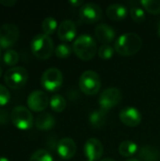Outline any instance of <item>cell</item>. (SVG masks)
Here are the masks:
<instances>
[{
  "label": "cell",
  "instance_id": "16",
  "mask_svg": "<svg viewBox=\"0 0 160 161\" xmlns=\"http://www.w3.org/2000/svg\"><path fill=\"white\" fill-rule=\"evenodd\" d=\"M95 36L103 44H108L114 41L116 32L110 25L107 24H99L95 27Z\"/></svg>",
  "mask_w": 160,
  "mask_h": 161
},
{
  "label": "cell",
  "instance_id": "1",
  "mask_svg": "<svg viewBox=\"0 0 160 161\" xmlns=\"http://www.w3.org/2000/svg\"><path fill=\"white\" fill-rule=\"evenodd\" d=\"M142 46V39L137 33L129 32L121 35L114 43V50L117 54L124 57L137 54Z\"/></svg>",
  "mask_w": 160,
  "mask_h": 161
},
{
  "label": "cell",
  "instance_id": "22",
  "mask_svg": "<svg viewBox=\"0 0 160 161\" xmlns=\"http://www.w3.org/2000/svg\"><path fill=\"white\" fill-rule=\"evenodd\" d=\"M50 107L55 112H62L66 108V100L60 94H55L50 99Z\"/></svg>",
  "mask_w": 160,
  "mask_h": 161
},
{
  "label": "cell",
  "instance_id": "28",
  "mask_svg": "<svg viewBox=\"0 0 160 161\" xmlns=\"http://www.w3.org/2000/svg\"><path fill=\"white\" fill-rule=\"evenodd\" d=\"M114 48L109 45V44H102L99 49H98V56L101 59L103 60H108V59H110L113 55H114Z\"/></svg>",
  "mask_w": 160,
  "mask_h": 161
},
{
  "label": "cell",
  "instance_id": "4",
  "mask_svg": "<svg viewBox=\"0 0 160 161\" xmlns=\"http://www.w3.org/2000/svg\"><path fill=\"white\" fill-rule=\"evenodd\" d=\"M80 91L86 95H95L101 88V79L99 75L91 70L84 72L78 81Z\"/></svg>",
  "mask_w": 160,
  "mask_h": 161
},
{
  "label": "cell",
  "instance_id": "12",
  "mask_svg": "<svg viewBox=\"0 0 160 161\" xmlns=\"http://www.w3.org/2000/svg\"><path fill=\"white\" fill-rule=\"evenodd\" d=\"M120 121L126 126L136 127L139 125L142 120L141 113L139 109L134 107H126L124 108L119 114Z\"/></svg>",
  "mask_w": 160,
  "mask_h": 161
},
{
  "label": "cell",
  "instance_id": "21",
  "mask_svg": "<svg viewBox=\"0 0 160 161\" xmlns=\"http://www.w3.org/2000/svg\"><path fill=\"white\" fill-rule=\"evenodd\" d=\"M119 154L124 158H130L138 151V145L132 141H124L119 145Z\"/></svg>",
  "mask_w": 160,
  "mask_h": 161
},
{
  "label": "cell",
  "instance_id": "38",
  "mask_svg": "<svg viewBox=\"0 0 160 161\" xmlns=\"http://www.w3.org/2000/svg\"><path fill=\"white\" fill-rule=\"evenodd\" d=\"M2 74H3V69H2V67L0 66V76L2 75Z\"/></svg>",
  "mask_w": 160,
  "mask_h": 161
},
{
  "label": "cell",
  "instance_id": "18",
  "mask_svg": "<svg viewBox=\"0 0 160 161\" xmlns=\"http://www.w3.org/2000/svg\"><path fill=\"white\" fill-rule=\"evenodd\" d=\"M55 124H56V120L54 116L47 112L41 113L35 120V126L41 131H48L52 129Z\"/></svg>",
  "mask_w": 160,
  "mask_h": 161
},
{
  "label": "cell",
  "instance_id": "20",
  "mask_svg": "<svg viewBox=\"0 0 160 161\" xmlns=\"http://www.w3.org/2000/svg\"><path fill=\"white\" fill-rule=\"evenodd\" d=\"M107 113L103 109H97L92 111L89 116L90 125L94 128H101L107 122Z\"/></svg>",
  "mask_w": 160,
  "mask_h": 161
},
{
  "label": "cell",
  "instance_id": "39",
  "mask_svg": "<svg viewBox=\"0 0 160 161\" xmlns=\"http://www.w3.org/2000/svg\"><path fill=\"white\" fill-rule=\"evenodd\" d=\"M0 58H1V49H0Z\"/></svg>",
  "mask_w": 160,
  "mask_h": 161
},
{
  "label": "cell",
  "instance_id": "7",
  "mask_svg": "<svg viewBox=\"0 0 160 161\" xmlns=\"http://www.w3.org/2000/svg\"><path fill=\"white\" fill-rule=\"evenodd\" d=\"M63 83V75L58 68H49L43 72L41 77V87L50 92H57L60 89Z\"/></svg>",
  "mask_w": 160,
  "mask_h": 161
},
{
  "label": "cell",
  "instance_id": "24",
  "mask_svg": "<svg viewBox=\"0 0 160 161\" xmlns=\"http://www.w3.org/2000/svg\"><path fill=\"white\" fill-rule=\"evenodd\" d=\"M141 4L149 13L154 15L160 13V0H142Z\"/></svg>",
  "mask_w": 160,
  "mask_h": 161
},
{
  "label": "cell",
  "instance_id": "8",
  "mask_svg": "<svg viewBox=\"0 0 160 161\" xmlns=\"http://www.w3.org/2000/svg\"><path fill=\"white\" fill-rule=\"evenodd\" d=\"M19 29L16 25L7 23L0 26V47L3 49H10L19 39Z\"/></svg>",
  "mask_w": 160,
  "mask_h": 161
},
{
  "label": "cell",
  "instance_id": "15",
  "mask_svg": "<svg viewBox=\"0 0 160 161\" xmlns=\"http://www.w3.org/2000/svg\"><path fill=\"white\" fill-rule=\"evenodd\" d=\"M76 32L75 24L71 20H64L58 25V37L65 42H70L75 39Z\"/></svg>",
  "mask_w": 160,
  "mask_h": 161
},
{
  "label": "cell",
  "instance_id": "30",
  "mask_svg": "<svg viewBox=\"0 0 160 161\" xmlns=\"http://www.w3.org/2000/svg\"><path fill=\"white\" fill-rule=\"evenodd\" d=\"M10 101V92L3 85L0 84V108L8 105Z\"/></svg>",
  "mask_w": 160,
  "mask_h": 161
},
{
  "label": "cell",
  "instance_id": "26",
  "mask_svg": "<svg viewBox=\"0 0 160 161\" xmlns=\"http://www.w3.org/2000/svg\"><path fill=\"white\" fill-rule=\"evenodd\" d=\"M73 52V47L67 43H60L55 48V55L58 58H67L71 56Z\"/></svg>",
  "mask_w": 160,
  "mask_h": 161
},
{
  "label": "cell",
  "instance_id": "23",
  "mask_svg": "<svg viewBox=\"0 0 160 161\" xmlns=\"http://www.w3.org/2000/svg\"><path fill=\"white\" fill-rule=\"evenodd\" d=\"M58 22L53 17H46L41 23V29L43 34L45 35H52L58 29Z\"/></svg>",
  "mask_w": 160,
  "mask_h": 161
},
{
  "label": "cell",
  "instance_id": "27",
  "mask_svg": "<svg viewBox=\"0 0 160 161\" xmlns=\"http://www.w3.org/2000/svg\"><path fill=\"white\" fill-rule=\"evenodd\" d=\"M29 161H54V159L48 151L44 149H39L32 154Z\"/></svg>",
  "mask_w": 160,
  "mask_h": 161
},
{
  "label": "cell",
  "instance_id": "34",
  "mask_svg": "<svg viewBox=\"0 0 160 161\" xmlns=\"http://www.w3.org/2000/svg\"><path fill=\"white\" fill-rule=\"evenodd\" d=\"M100 161H116V160H114V159H112V158H106L101 159Z\"/></svg>",
  "mask_w": 160,
  "mask_h": 161
},
{
  "label": "cell",
  "instance_id": "36",
  "mask_svg": "<svg viewBox=\"0 0 160 161\" xmlns=\"http://www.w3.org/2000/svg\"><path fill=\"white\" fill-rule=\"evenodd\" d=\"M157 35H158V37L160 38V23L158 24V27H157Z\"/></svg>",
  "mask_w": 160,
  "mask_h": 161
},
{
  "label": "cell",
  "instance_id": "6",
  "mask_svg": "<svg viewBox=\"0 0 160 161\" xmlns=\"http://www.w3.org/2000/svg\"><path fill=\"white\" fill-rule=\"evenodd\" d=\"M10 121L12 125L19 130H28L32 127L34 120L29 108L24 106L15 107L10 113Z\"/></svg>",
  "mask_w": 160,
  "mask_h": 161
},
{
  "label": "cell",
  "instance_id": "9",
  "mask_svg": "<svg viewBox=\"0 0 160 161\" xmlns=\"http://www.w3.org/2000/svg\"><path fill=\"white\" fill-rule=\"evenodd\" d=\"M122 98H123L122 92L118 88L111 87V88L106 89L100 94L98 103L101 107V109L108 111L111 109L112 108H115L116 106H118L120 102L122 101Z\"/></svg>",
  "mask_w": 160,
  "mask_h": 161
},
{
  "label": "cell",
  "instance_id": "25",
  "mask_svg": "<svg viewBox=\"0 0 160 161\" xmlns=\"http://www.w3.org/2000/svg\"><path fill=\"white\" fill-rule=\"evenodd\" d=\"M19 61V54L13 50V49H8L7 50L4 55H3V62L10 67H14L15 64H17Z\"/></svg>",
  "mask_w": 160,
  "mask_h": 161
},
{
  "label": "cell",
  "instance_id": "11",
  "mask_svg": "<svg viewBox=\"0 0 160 161\" xmlns=\"http://www.w3.org/2000/svg\"><path fill=\"white\" fill-rule=\"evenodd\" d=\"M103 11L95 3H86L79 9V17L86 24H93L102 19Z\"/></svg>",
  "mask_w": 160,
  "mask_h": 161
},
{
  "label": "cell",
  "instance_id": "5",
  "mask_svg": "<svg viewBox=\"0 0 160 161\" xmlns=\"http://www.w3.org/2000/svg\"><path fill=\"white\" fill-rule=\"evenodd\" d=\"M28 79V72L24 67L14 66L9 68L4 75L6 85L12 90H19L23 88Z\"/></svg>",
  "mask_w": 160,
  "mask_h": 161
},
{
  "label": "cell",
  "instance_id": "40",
  "mask_svg": "<svg viewBox=\"0 0 160 161\" xmlns=\"http://www.w3.org/2000/svg\"><path fill=\"white\" fill-rule=\"evenodd\" d=\"M88 161H90V160H88Z\"/></svg>",
  "mask_w": 160,
  "mask_h": 161
},
{
  "label": "cell",
  "instance_id": "32",
  "mask_svg": "<svg viewBox=\"0 0 160 161\" xmlns=\"http://www.w3.org/2000/svg\"><path fill=\"white\" fill-rule=\"evenodd\" d=\"M15 4H16V0H0V5L7 8H11Z\"/></svg>",
  "mask_w": 160,
  "mask_h": 161
},
{
  "label": "cell",
  "instance_id": "37",
  "mask_svg": "<svg viewBox=\"0 0 160 161\" xmlns=\"http://www.w3.org/2000/svg\"><path fill=\"white\" fill-rule=\"evenodd\" d=\"M126 161H140L139 159H137V158H129V159H127Z\"/></svg>",
  "mask_w": 160,
  "mask_h": 161
},
{
  "label": "cell",
  "instance_id": "31",
  "mask_svg": "<svg viewBox=\"0 0 160 161\" xmlns=\"http://www.w3.org/2000/svg\"><path fill=\"white\" fill-rule=\"evenodd\" d=\"M10 119V115L8 113L7 109L0 108V125H7Z\"/></svg>",
  "mask_w": 160,
  "mask_h": 161
},
{
  "label": "cell",
  "instance_id": "14",
  "mask_svg": "<svg viewBox=\"0 0 160 161\" xmlns=\"http://www.w3.org/2000/svg\"><path fill=\"white\" fill-rule=\"evenodd\" d=\"M77 146L74 141L71 138L61 139L57 145V152L58 156L65 160L72 159L76 154Z\"/></svg>",
  "mask_w": 160,
  "mask_h": 161
},
{
  "label": "cell",
  "instance_id": "2",
  "mask_svg": "<svg viewBox=\"0 0 160 161\" xmlns=\"http://www.w3.org/2000/svg\"><path fill=\"white\" fill-rule=\"evenodd\" d=\"M73 52L81 60L88 61L98 52L97 43L91 36L88 34L80 35L74 41Z\"/></svg>",
  "mask_w": 160,
  "mask_h": 161
},
{
  "label": "cell",
  "instance_id": "3",
  "mask_svg": "<svg viewBox=\"0 0 160 161\" xmlns=\"http://www.w3.org/2000/svg\"><path fill=\"white\" fill-rule=\"evenodd\" d=\"M30 48L32 54L41 60L48 59L54 53V42L50 36L45 34H38L33 37Z\"/></svg>",
  "mask_w": 160,
  "mask_h": 161
},
{
  "label": "cell",
  "instance_id": "19",
  "mask_svg": "<svg viewBox=\"0 0 160 161\" xmlns=\"http://www.w3.org/2000/svg\"><path fill=\"white\" fill-rule=\"evenodd\" d=\"M139 158L141 161H159V150L154 146H143L139 152Z\"/></svg>",
  "mask_w": 160,
  "mask_h": 161
},
{
  "label": "cell",
  "instance_id": "29",
  "mask_svg": "<svg viewBox=\"0 0 160 161\" xmlns=\"http://www.w3.org/2000/svg\"><path fill=\"white\" fill-rule=\"evenodd\" d=\"M130 16L133 21L136 23H141L145 20V12L144 9L141 7H132L129 9Z\"/></svg>",
  "mask_w": 160,
  "mask_h": 161
},
{
  "label": "cell",
  "instance_id": "33",
  "mask_svg": "<svg viewBox=\"0 0 160 161\" xmlns=\"http://www.w3.org/2000/svg\"><path fill=\"white\" fill-rule=\"evenodd\" d=\"M69 3H70L74 8H75V7H80V6L82 7V6L84 5V2H83V1H79V0H76V1H75V0H72V1H70Z\"/></svg>",
  "mask_w": 160,
  "mask_h": 161
},
{
  "label": "cell",
  "instance_id": "13",
  "mask_svg": "<svg viewBox=\"0 0 160 161\" xmlns=\"http://www.w3.org/2000/svg\"><path fill=\"white\" fill-rule=\"evenodd\" d=\"M85 157L90 161L99 160L104 154V146L97 139H89L84 144Z\"/></svg>",
  "mask_w": 160,
  "mask_h": 161
},
{
  "label": "cell",
  "instance_id": "10",
  "mask_svg": "<svg viewBox=\"0 0 160 161\" xmlns=\"http://www.w3.org/2000/svg\"><path fill=\"white\" fill-rule=\"evenodd\" d=\"M27 107L30 110L35 112H41L45 110L50 103L49 97L43 91H33L27 97Z\"/></svg>",
  "mask_w": 160,
  "mask_h": 161
},
{
  "label": "cell",
  "instance_id": "35",
  "mask_svg": "<svg viewBox=\"0 0 160 161\" xmlns=\"http://www.w3.org/2000/svg\"><path fill=\"white\" fill-rule=\"evenodd\" d=\"M0 161H9V159L5 157H0Z\"/></svg>",
  "mask_w": 160,
  "mask_h": 161
},
{
  "label": "cell",
  "instance_id": "17",
  "mask_svg": "<svg viewBox=\"0 0 160 161\" xmlns=\"http://www.w3.org/2000/svg\"><path fill=\"white\" fill-rule=\"evenodd\" d=\"M127 14V8L122 4H111L107 8V16L112 21H122Z\"/></svg>",
  "mask_w": 160,
  "mask_h": 161
}]
</instances>
